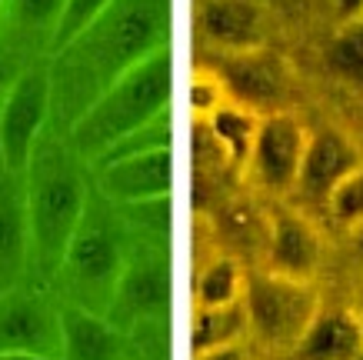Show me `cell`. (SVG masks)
<instances>
[{"label":"cell","instance_id":"1","mask_svg":"<svg viewBox=\"0 0 363 360\" xmlns=\"http://www.w3.org/2000/svg\"><path fill=\"white\" fill-rule=\"evenodd\" d=\"M170 33V0H113L94 27L74 44L60 50V74L54 77V97L77 90V117L87 110V104L113 77L127 70L130 64L154 54L167 44ZM74 117V120H77Z\"/></svg>","mask_w":363,"mask_h":360},{"label":"cell","instance_id":"2","mask_svg":"<svg viewBox=\"0 0 363 360\" xmlns=\"http://www.w3.org/2000/svg\"><path fill=\"white\" fill-rule=\"evenodd\" d=\"M27 217H30V267L37 273L60 271L64 251L87 214L90 187L80 153L70 141L40 137L27 164Z\"/></svg>","mask_w":363,"mask_h":360},{"label":"cell","instance_id":"3","mask_svg":"<svg viewBox=\"0 0 363 360\" xmlns=\"http://www.w3.org/2000/svg\"><path fill=\"white\" fill-rule=\"evenodd\" d=\"M170 94H174V60H170V44H164L113 77L70 124L67 141L80 157L97 160L121 137L170 110Z\"/></svg>","mask_w":363,"mask_h":360},{"label":"cell","instance_id":"4","mask_svg":"<svg viewBox=\"0 0 363 360\" xmlns=\"http://www.w3.org/2000/svg\"><path fill=\"white\" fill-rule=\"evenodd\" d=\"M247 320L257 330V337L270 347H297L300 337L320 314V294L303 277L267 271L247 277L243 287Z\"/></svg>","mask_w":363,"mask_h":360},{"label":"cell","instance_id":"5","mask_svg":"<svg viewBox=\"0 0 363 360\" xmlns=\"http://www.w3.org/2000/svg\"><path fill=\"white\" fill-rule=\"evenodd\" d=\"M60 271H64L77 304L90 307V300L113 297L117 277L123 271V247L113 230V220L104 214V207L94 197H90L80 227L74 230V237L67 244Z\"/></svg>","mask_w":363,"mask_h":360},{"label":"cell","instance_id":"6","mask_svg":"<svg viewBox=\"0 0 363 360\" xmlns=\"http://www.w3.org/2000/svg\"><path fill=\"white\" fill-rule=\"evenodd\" d=\"M50 110H54L50 67H23L11 90L0 97V160L13 174H27L33 147L47 133Z\"/></svg>","mask_w":363,"mask_h":360},{"label":"cell","instance_id":"7","mask_svg":"<svg viewBox=\"0 0 363 360\" xmlns=\"http://www.w3.org/2000/svg\"><path fill=\"white\" fill-rule=\"evenodd\" d=\"M213 74L220 77L227 97L253 110L280 104L290 87V70L284 57L267 50L264 44L250 50H223L213 64Z\"/></svg>","mask_w":363,"mask_h":360},{"label":"cell","instance_id":"8","mask_svg":"<svg viewBox=\"0 0 363 360\" xmlns=\"http://www.w3.org/2000/svg\"><path fill=\"white\" fill-rule=\"evenodd\" d=\"M310 131L303 120L290 110H270L260 114V127L253 137V151L247 164L253 167L257 180L274 190L297 184L300 164H303V151H307Z\"/></svg>","mask_w":363,"mask_h":360},{"label":"cell","instance_id":"9","mask_svg":"<svg viewBox=\"0 0 363 360\" xmlns=\"http://www.w3.org/2000/svg\"><path fill=\"white\" fill-rule=\"evenodd\" d=\"M0 350L60 354V307L40 290L17 284L0 294Z\"/></svg>","mask_w":363,"mask_h":360},{"label":"cell","instance_id":"10","mask_svg":"<svg viewBox=\"0 0 363 360\" xmlns=\"http://www.w3.org/2000/svg\"><path fill=\"white\" fill-rule=\"evenodd\" d=\"M97 184L113 204H143L157 197H170L174 190V147H154L130 157L97 164Z\"/></svg>","mask_w":363,"mask_h":360},{"label":"cell","instance_id":"11","mask_svg":"<svg viewBox=\"0 0 363 360\" xmlns=\"http://www.w3.org/2000/svg\"><path fill=\"white\" fill-rule=\"evenodd\" d=\"M27 271H30L27 180L0 160V294L23 284Z\"/></svg>","mask_w":363,"mask_h":360},{"label":"cell","instance_id":"12","mask_svg":"<svg viewBox=\"0 0 363 360\" xmlns=\"http://www.w3.org/2000/svg\"><path fill=\"white\" fill-rule=\"evenodd\" d=\"M267 251H270V271L310 280V273L323 261V240L297 210L280 207L267 220Z\"/></svg>","mask_w":363,"mask_h":360},{"label":"cell","instance_id":"13","mask_svg":"<svg viewBox=\"0 0 363 360\" xmlns=\"http://www.w3.org/2000/svg\"><path fill=\"white\" fill-rule=\"evenodd\" d=\"M111 300L121 320H130V324L143 317H157L170 304V267L157 261V253L123 261Z\"/></svg>","mask_w":363,"mask_h":360},{"label":"cell","instance_id":"14","mask_svg":"<svg viewBox=\"0 0 363 360\" xmlns=\"http://www.w3.org/2000/svg\"><path fill=\"white\" fill-rule=\"evenodd\" d=\"M357 167H360V153H357L350 137L337 131V127H323V131L310 133L297 187L307 197H323L327 200L333 187Z\"/></svg>","mask_w":363,"mask_h":360},{"label":"cell","instance_id":"15","mask_svg":"<svg viewBox=\"0 0 363 360\" xmlns=\"http://www.w3.org/2000/svg\"><path fill=\"white\" fill-rule=\"evenodd\" d=\"M121 327L87 304L60 307V357L64 360H121Z\"/></svg>","mask_w":363,"mask_h":360},{"label":"cell","instance_id":"16","mask_svg":"<svg viewBox=\"0 0 363 360\" xmlns=\"http://www.w3.org/2000/svg\"><path fill=\"white\" fill-rule=\"evenodd\" d=\"M200 31L223 50H250L264 44V13L257 0H203Z\"/></svg>","mask_w":363,"mask_h":360},{"label":"cell","instance_id":"17","mask_svg":"<svg viewBox=\"0 0 363 360\" xmlns=\"http://www.w3.org/2000/svg\"><path fill=\"white\" fill-rule=\"evenodd\" d=\"M294 350L297 360H357L363 354V317L353 310H320Z\"/></svg>","mask_w":363,"mask_h":360},{"label":"cell","instance_id":"18","mask_svg":"<svg viewBox=\"0 0 363 360\" xmlns=\"http://www.w3.org/2000/svg\"><path fill=\"white\" fill-rule=\"evenodd\" d=\"M250 327L247 320V304L230 300V304H213V307H197L194 314V327H190V354H207V350H220L240 344L243 330Z\"/></svg>","mask_w":363,"mask_h":360},{"label":"cell","instance_id":"19","mask_svg":"<svg viewBox=\"0 0 363 360\" xmlns=\"http://www.w3.org/2000/svg\"><path fill=\"white\" fill-rule=\"evenodd\" d=\"M207 120L213 141L220 143V151L227 153L230 167H247L253 151V137H257V127H260V114L253 107H243L237 100H223L220 107L213 110Z\"/></svg>","mask_w":363,"mask_h":360},{"label":"cell","instance_id":"20","mask_svg":"<svg viewBox=\"0 0 363 360\" xmlns=\"http://www.w3.org/2000/svg\"><path fill=\"white\" fill-rule=\"evenodd\" d=\"M243 287H247V277H243L240 263L233 257H217L197 273L194 297H197V307L230 304V300L243 297Z\"/></svg>","mask_w":363,"mask_h":360},{"label":"cell","instance_id":"21","mask_svg":"<svg viewBox=\"0 0 363 360\" xmlns=\"http://www.w3.org/2000/svg\"><path fill=\"white\" fill-rule=\"evenodd\" d=\"M327 64L340 80L363 90V13L350 17L327 47Z\"/></svg>","mask_w":363,"mask_h":360},{"label":"cell","instance_id":"22","mask_svg":"<svg viewBox=\"0 0 363 360\" xmlns=\"http://www.w3.org/2000/svg\"><path fill=\"white\" fill-rule=\"evenodd\" d=\"M111 4L113 0H64L60 21H57L54 37H50V50H54V54L67 50L77 37H84V33L104 17V11H107Z\"/></svg>","mask_w":363,"mask_h":360},{"label":"cell","instance_id":"23","mask_svg":"<svg viewBox=\"0 0 363 360\" xmlns=\"http://www.w3.org/2000/svg\"><path fill=\"white\" fill-rule=\"evenodd\" d=\"M7 11H11L13 27L23 37H40V33L54 37L64 0H7Z\"/></svg>","mask_w":363,"mask_h":360},{"label":"cell","instance_id":"24","mask_svg":"<svg viewBox=\"0 0 363 360\" xmlns=\"http://www.w3.org/2000/svg\"><path fill=\"white\" fill-rule=\"evenodd\" d=\"M327 207H330L333 217L340 220V224H347V227L360 224L363 220V167L350 170L340 184L333 187L330 197H327Z\"/></svg>","mask_w":363,"mask_h":360},{"label":"cell","instance_id":"25","mask_svg":"<svg viewBox=\"0 0 363 360\" xmlns=\"http://www.w3.org/2000/svg\"><path fill=\"white\" fill-rule=\"evenodd\" d=\"M223 100H230V97L223 90L220 77L213 74V67L194 70V80H190V107H194V117H210Z\"/></svg>","mask_w":363,"mask_h":360},{"label":"cell","instance_id":"26","mask_svg":"<svg viewBox=\"0 0 363 360\" xmlns=\"http://www.w3.org/2000/svg\"><path fill=\"white\" fill-rule=\"evenodd\" d=\"M21 60H17V54H11L7 47H0V97L11 90V84L21 77Z\"/></svg>","mask_w":363,"mask_h":360},{"label":"cell","instance_id":"27","mask_svg":"<svg viewBox=\"0 0 363 360\" xmlns=\"http://www.w3.org/2000/svg\"><path fill=\"white\" fill-rule=\"evenodd\" d=\"M0 360H64L60 354H37V350H0Z\"/></svg>","mask_w":363,"mask_h":360},{"label":"cell","instance_id":"28","mask_svg":"<svg viewBox=\"0 0 363 360\" xmlns=\"http://www.w3.org/2000/svg\"><path fill=\"white\" fill-rule=\"evenodd\" d=\"M194 360H243V350H240V344H233V347H220V350H207V354H197Z\"/></svg>","mask_w":363,"mask_h":360},{"label":"cell","instance_id":"29","mask_svg":"<svg viewBox=\"0 0 363 360\" xmlns=\"http://www.w3.org/2000/svg\"><path fill=\"white\" fill-rule=\"evenodd\" d=\"M340 11H343V17L350 21V17H360L363 13V0H340Z\"/></svg>","mask_w":363,"mask_h":360},{"label":"cell","instance_id":"30","mask_svg":"<svg viewBox=\"0 0 363 360\" xmlns=\"http://www.w3.org/2000/svg\"><path fill=\"white\" fill-rule=\"evenodd\" d=\"M350 234H353V247H357V251H360V257H363V220H360V224H353Z\"/></svg>","mask_w":363,"mask_h":360},{"label":"cell","instance_id":"31","mask_svg":"<svg viewBox=\"0 0 363 360\" xmlns=\"http://www.w3.org/2000/svg\"><path fill=\"white\" fill-rule=\"evenodd\" d=\"M4 11H7V0H0V21H4Z\"/></svg>","mask_w":363,"mask_h":360},{"label":"cell","instance_id":"32","mask_svg":"<svg viewBox=\"0 0 363 360\" xmlns=\"http://www.w3.org/2000/svg\"><path fill=\"white\" fill-rule=\"evenodd\" d=\"M357 360H363V354H360V357H357Z\"/></svg>","mask_w":363,"mask_h":360}]
</instances>
